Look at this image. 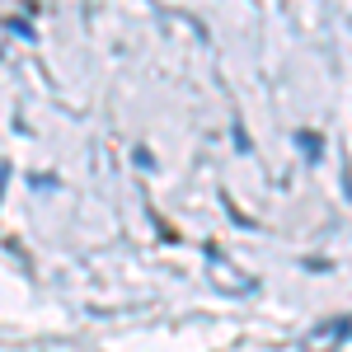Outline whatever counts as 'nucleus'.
<instances>
[{
	"label": "nucleus",
	"instance_id": "nucleus-1",
	"mask_svg": "<svg viewBox=\"0 0 352 352\" xmlns=\"http://www.w3.org/2000/svg\"><path fill=\"white\" fill-rule=\"evenodd\" d=\"M212 268H221V277H212V282H221L226 292H249V282H240V272H230V263L221 254H212Z\"/></svg>",
	"mask_w": 352,
	"mask_h": 352
},
{
	"label": "nucleus",
	"instance_id": "nucleus-2",
	"mask_svg": "<svg viewBox=\"0 0 352 352\" xmlns=\"http://www.w3.org/2000/svg\"><path fill=\"white\" fill-rule=\"evenodd\" d=\"M338 338H343V324H333V329L324 324L320 333H310V338H305V352H324V348H333Z\"/></svg>",
	"mask_w": 352,
	"mask_h": 352
}]
</instances>
